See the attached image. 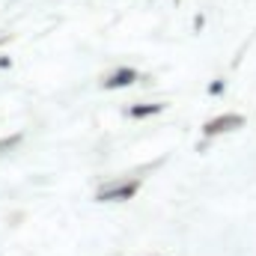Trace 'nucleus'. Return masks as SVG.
Segmentation results:
<instances>
[{
    "mask_svg": "<svg viewBox=\"0 0 256 256\" xmlns=\"http://www.w3.org/2000/svg\"><path fill=\"white\" fill-rule=\"evenodd\" d=\"M167 104H161V102H152V104H134L131 110H128V116H134V120H146V116H155V114H161Z\"/></svg>",
    "mask_w": 256,
    "mask_h": 256,
    "instance_id": "obj_4",
    "label": "nucleus"
},
{
    "mask_svg": "<svg viewBox=\"0 0 256 256\" xmlns=\"http://www.w3.org/2000/svg\"><path fill=\"white\" fill-rule=\"evenodd\" d=\"M137 191H140V179L134 176V179H126V182H110V185H104L102 191L96 194V200H98V202H126V200H131Z\"/></svg>",
    "mask_w": 256,
    "mask_h": 256,
    "instance_id": "obj_1",
    "label": "nucleus"
},
{
    "mask_svg": "<svg viewBox=\"0 0 256 256\" xmlns=\"http://www.w3.org/2000/svg\"><path fill=\"white\" fill-rule=\"evenodd\" d=\"M15 143H21V134H15V137H6V140H0V152H3V149H9V146H15Z\"/></svg>",
    "mask_w": 256,
    "mask_h": 256,
    "instance_id": "obj_6",
    "label": "nucleus"
},
{
    "mask_svg": "<svg viewBox=\"0 0 256 256\" xmlns=\"http://www.w3.org/2000/svg\"><path fill=\"white\" fill-rule=\"evenodd\" d=\"M134 80H137V72L128 68V66H122V68L110 72V74L102 80V86H104V90H122V86H131Z\"/></svg>",
    "mask_w": 256,
    "mask_h": 256,
    "instance_id": "obj_3",
    "label": "nucleus"
},
{
    "mask_svg": "<svg viewBox=\"0 0 256 256\" xmlns=\"http://www.w3.org/2000/svg\"><path fill=\"white\" fill-rule=\"evenodd\" d=\"M9 66H12V60H9V57H0V68H9Z\"/></svg>",
    "mask_w": 256,
    "mask_h": 256,
    "instance_id": "obj_7",
    "label": "nucleus"
},
{
    "mask_svg": "<svg viewBox=\"0 0 256 256\" xmlns=\"http://www.w3.org/2000/svg\"><path fill=\"white\" fill-rule=\"evenodd\" d=\"M224 90H226V80H220V78H218V80H212V84H208V96H220V92H224Z\"/></svg>",
    "mask_w": 256,
    "mask_h": 256,
    "instance_id": "obj_5",
    "label": "nucleus"
},
{
    "mask_svg": "<svg viewBox=\"0 0 256 256\" xmlns=\"http://www.w3.org/2000/svg\"><path fill=\"white\" fill-rule=\"evenodd\" d=\"M244 126V116L242 114H224V116H214L202 126L206 137H218V134H226V131H236V128Z\"/></svg>",
    "mask_w": 256,
    "mask_h": 256,
    "instance_id": "obj_2",
    "label": "nucleus"
}]
</instances>
